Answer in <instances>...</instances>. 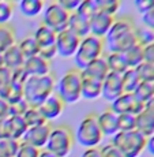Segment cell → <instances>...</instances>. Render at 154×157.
<instances>
[{"label": "cell", "mask_w": 154, "mask_h": 157, "mask_svg": "<svg viewBox=\"0 0 154 157\" xmlns=\"http://www.w3.org/2000/svg\"><path fill=\"white\" fill-rule=\"evenodd\" d=\"M104 43H107L109 53H126L137 45L135 26L130 18L115 19L112 28L108 32Z\"/></svg>", "instance_id": "1"}, {"label": "cell", "mask_w": 154, "mask_h": 157, "mask_svg": "<svg viewBox=\"0 0 154 157\" xmlns=\"http://www.w3.org/2000/svg\"><path fill=\"white\" fill-rule=\"evenodd\" d=\"M56 82L52 74L42 77H29L23 85V98L30 107H40L49 96L55 93Z\"/></svg>", "instance_id": "2"}, {"label": "cell", "mask_w": 154, "mask_h": 157, "mask_svg": "<svg viewBox=\"0 0 154 157\" xmlns=\"http://www.w3.org/2000/svg\"><path fill=\"white\" fill-rule=\"evenodd\" d=\"M147 138L139 131H119L112 137V144L126 157H139L146 149Z\"/></svg>", "instance_id": "3"}, {"label": "cell", "mask_w": 154, "mask_h": 157, "mask_svg": "<svg viewBox=\"0 0 154 157\" xmlns=\"http://www.w3.org/2000/svg\"><path fill=\"white\" fill-rule=\"evenodd\" d=\"M57 93L56 94L62 98L64 104H75L78 100L82 98L81 96V89H82V75L81 71L77 68L67 71L56 86Z\"/></svg>", "instance_id": "4"}, {"label": "cell", "mask_w": 154, "mask_h": 157, "mask_svg": "<svg viewBox=\"0 0 154 157\" xmlns=\"http://www.w3.org/2000/svg\"><path fill=\"white\" fill-rule=\"evenodd\" d=\"M104 40L89 34L87 37H85L81 40L79 48H78L77 53H75V64H77V70L82 71L90 62L102 57L104 53Z\"/></svg>", "instance_id": "5"}, {"label": "cell", "mask_w": 154, "mask_h": 157, "mask_svg": "<svg viewBox=\"0 0 154 157\" xmlns=\"http://www.w3.org/2000/svg\"><path fill=\"white\" fill-rule=\"evenodd\" d=\"M74 146V135L67 126H57L51 130L45 150L56 157H67Z\"/></svg>", "instance_id": "6"}, {"label": "cell", "mask_w": 154, "mask_h": 157, "mask_svg": "<svg viewBox=\"0 0 154 157\" xmlns=\"http://www.w3.org/2000/svg\"><path fill=\"white\" fill-rule=\"evenodd\" d=\"M102 132L97 123V115L89 113L81 120L77 130V141L79 145L89 147H97L102 141Z\"/></svg>", "instance_id": "7"}, {"label": "cell", "mask_w": 154, "mask_h": 157, "mask_svg": "<svg viewBox=\"0 0 154 157\" xmlns=\"http://www.w3.org/2000/svg\"><path fill=\"white\" fill-rule=\"evenodd\" d=\"M70 15H71L70 13H67L66 10H63L60 7L57 2L49 3L45 7L44 15H42V25H45L47 28L53 30L57 34V33L67 29Z\"/></svg>", "instance_id": "8"}, {"label": "cell", "mask_w": 154, "mask_h": 157, "mask_svg": "<svg viewBox=\"0 0 154 157\" xmlns=\"http://www.w3.org/2000/svg\"><path fill=\"white\" fill-rule=\"evenodd\" d=\"M112 112L116 115L122 113H131L137 116L145 109V105L134 96V93H123L120 97H117L115 101L111 102V108Z\"/></svg>", "instance_id": "9"}, {"label": "cell", "mask_w": 154, "mask_h": 157, "mask_svg": "<svg viewBox=\"0 0 154 157\" xmlns=\"http://www.w3.org/2000/svg\"><path fill=\"white\" fill-rule=\"evenodd\" d=\"M81 40L75 34H72L68 29L56 34V49L57 55L62 57H72L75 56L78 48H79Z\"/></svg>", "instance_id": "10"}, {"label": "cell", "mask_w": 154, "mask_h": 157, "mask_svg": "<svg viewBox=\"0 0 154 157\" xmlns=\"http://www.w3.org/2000/svg\"><path fill=\"white\" fill-rule=\"evenodd\" d=\"M123 83H122V75L115 74V72H108V75L102 81V97L107 101H115L117 97L123 94Z\"/></svg>", "instance_id": "11"}, {"label": "cell", "mask_w": 154, "mask_h": 157, "mask_svg": "<svg viewBox=\"0 0 154 157\" xmlns=\"http://www.w3.org/2000/svg\"><path fill=\"white\" fill-rule=\"evenodd\" d=\"M51 130H52V127H51L48 123L47 124H42V126H37V127L28 128L26 134L23 135V138H22V142L29 144V145H32V146L41 150V147L47 146Z\"/></svg>", "instance_id": "12"}, {"label": "cell", "mask_w": 154, "mask_h": 157, "mask_svg": "<svg viewBox=\"0 0 154 157\" xmlns=\"http://www.w3.org/2000/svg\"><path fill=\"white\" fill-rule=\"evenodd\" d=\"M113 22H115L113 17H109V15L102 14V13H97L89 21L90 34L104 40V38L107 37L108 32H109L111 28H112Z\"/></svg>", "instance_id": "13"}, {"label": "cell", "mask_w": 154, "mask_h": 157, "mask_svg": "<svg viewBox=\"0 0 154 157\" xmlns=\"http://www.w3.org/2000/svg\"><path fill=\"white\" fill-rule=\"evenodd\" d=\"M64 107H66V104L62 101V98H60L56 93H53V94L49 96L38 108H40L42 116H44L48 122V120L57 119V117L63 113Z\"/></svg>", "instance_id": "14"}, {"label": "cell", "mask_w": 154, "mask_h": 157, "mask_svg": "<svg viewBox=\"0 0 154 157\" xmlns=\"http://www.w3.org/2000/svg\"><path fill=\"white\" fill-rule=\"evenodd\" d=\"M23 68L28 72L29 77H42V75L51 74L49 62H47L38 55L30 57V59H26L25 63H23Z\"/></svg>", "instance_id": "15"}, {"label": "cell", "mask_w": 154, "mask_h": 157, "mask_svg": "<svg viewBox=\"0 0 154 157\" xmlns=\"http://www.w3.org/2000/svg\"><path fill=\"white\" fill-rule=\"evenodd\" d=\"M108 66L105 62V57H98V59L90 62L86 67L81 71V75L85 78H93V79L97 81H104V78L108 75Z\"/></svg>", "instance_id": "16"}, {"label": "cell", "mask_w": 154, "mask_h": 157, "mask_svg": "<svg viewBox=\"0 0 154 157\" xmlns=\"http://www.w3.org/2000/svg\"><path fill=\"white\" fill-rule=\"evenodd\" d=\"M97 123L100 126V130H101L102 135L113 137L116 132H119V127H117V115L112 112L111 109H107L100 115H97Z\"/></svg>", "instance_id": "17"}, {"label": "cell", "mask_w": 154, "mask_h": 157, "mask_svg": "<svg viewBox=\"0 0 154 157\" xmlns=\"http://www.w3.org/2000/svg\"><path fill=\"white\" fill-rule=\"evenodd\" d=\"M137 131H139L143 137L149 138L154 135V112L145 108L141 113L137 115Z\"/></svg>", "instance_id": "18"}, {"label": "cell", "mask_w": 154, "mask_h": 157, "mask_svg": "<svg viewBox=\"0 0 154 157\" xmlns=\"http://www.w3.org/2000/svg\"><path fill=\"white\" fill-rule=\"evenodd\" d=\"M67 29L70 30L72 34H75L79 40L87 37L90 34V25H89V21L85 19V18L79 17L78 14L72 13L70 15V19H68V25Z\"/></svg>", "instance_id": "19"}, {"label": "cell", "mask_w": 154, "mask_h": 157, "mask_svg": "<svg viewBox=\"0 0 154 157\" xmlns=\"http://www.w3.org/2000/svg\"><path fill=\"white\" fill-rule=\"evenodd\" d=\"M102 94V82L93 78H85L82 77V89H81V96L86 100H96Z\"/></svg>", "instance_id": "20"}, {"label": "cell", "mask_w": 154, "mask_h": 157, "mask_svg": "<svg viewBox=\"0 0 154 157\" xmlns=\"http://www.w3.org/2000/svg\"><path fill=\"white\" fill-rule=\"evenodd\" d=\"M3 66L7 68H10L11 71L18 70V68L23 67V63H25V57L22 56L18 45L15 44L14 47H11L10 49H7L3 53Z\"/></svg>", "instance_id": "21"}, {"label": "cell", "mask_w": 154, "mask_h": 157, "mask_svg": "<svg viewBox=\"0 0 154 157\" xmlns=\"http://www.w3.org/2000/svg\"><path fill=\"white\" fill-rule=\"evenodd\" d=\"M33 38L37 43L38 48H49L56 45V33L53 30H51L49 28H47L45 25H40L37 28V30L33 34Z\"/></svg>", "instance_id": "22"}, {"label": "cell", "mask_w": 154, "mask_h": 157, "mask_svg": "<svg viewBox=\"0 0 154 157\" xmlns=\"http://www.w3.org/2000/svg\"><path fill=\"white\" fill-rule=\"evenodd\" d=\"M8 130H10V140L21 141L28 131L23 116H8Z\"/></svg>", "instance_id": "23"}, {"label": "cell", "mask_w": 154, "mask_h": 157, "mask_svg": "<svg viewBox=\"0 0 154 157\" xmlns=\"http://www.w3.org/2000/svg\"><path fill=\"white\" fill-rule=\"evenodd\" d=\"M105 62H107L109 72H115V74L122 75L128 70V66H127V62L123 53H109V55L105 57Z\"/></svg>", "instance_id": "24"}, {"label": "cell", "mask_w": 154, "mask_h": 157, "mask_svg": "<svg viewBox=\"0 0 154 157\" xmlns=\"http://www.w3.org/2000/svg\"><path fill=\"white\" fill-rule=\"evenodd\" d=\"M44 2L42 0H22L19 3V10L22 15L25 17H37L38 14H41L44 11Z\"/></svg>", "instance_id": "25"}, {"label": "cell", "mask_w": 154, "mask_h": 157, "mask_svg": "<svg viewBox=\"0 0 154 157\" xmlns=\"http://www.w3.org/2000/svg\"><path fill=\"white\" fill-rule=\"evenodd\" d=\"M0 97L4 98L8 104H15V102L23 100V86L18 85V83L11 82V85L6 87L4 90L0 92Z\"/></svg>", "instance_id": "26"}, {"label": "cell", "mask_w": 154, "mask_h": 157, "mask_svg": "<svg viewBox=\"0 0 154 157\" xmlns=\"http://www.w3.org/2000/svg\"><path fill=\"white\" fill-rule=\"evenodd\" d=\"M23 120H25L28 128L37 127V126H42V124H47L48 123L47 119L42 116L38 107H29V109L23 115Z\"/></svg>", "instance_id": "27"}, {"label": "cell", "mask_w": 154, "mask_h": 157, "mask_svg": "<svg viewBox=\"0 0 154 157\" xmlns=\"http://www.w3.org/2000/svg\"><path fill=\"white\" fill-rule=\"evenodd\" d=\"M124 55V59L127 62L128 68H137L139 64L145 62V55H143V48L141 45H134L131 49H128Z\"/></svg>", "instance_id": "28"}, {"label": "cell", "mask_w": 154, "mask_h": 157, "mask_svg": "<svg viewBox=\"0 0 154 157\" xmlns=\"http://www.w3.org/2000/svg\"><path fill=\"white\" fill-rule=\"evenodd\" d=\"M122 83H123V92L124 93L135 92V89L141 83V79L138 77L135 68H128L124 74H122Z\"/></svg>", "instance_id": "29"}, {"label": "cell", "mask_w": 154, "mask_h": 157, "mask_svg": "<svg viewBox=\"0 0 154 157\" xmlns=\"http://www.w3.org/2000/svg\"><path fill=\"white\" fill-rule=\"evenodd\" d=\"M17 44L15 43V34L14 30L8 25L0 26V55L6 52L7 49H10L11 47Z\"/></svg>", "instance_id": "30"}, {"label": "cell", "mask_w": 154, "mask_h": 157, "mask_svg": "<svg viewBox=\"0 0 154 157\" xmlns=\"http://www.w3.org/2000/svg\"><path fill=\"white\" fill-rule=\"evenodd\" d=\"M17 45H18V48H19L22 56L25 57V60L30 59V57H33V56H37L38 55V51H40V48H38L37 43L34 41L33 36L23 38V40L19 41Z\"/></svg>", "instance_id": "31"}, {"label": "cell", "mask_w": 154, "mask_h": 157, "mask_svg": "<svg viewBox=\"0 0 154 157\" xmlns=\"http://www.w3.org/2000/svg\"><path fill=\"white\" fill-rule=\"evenodd\" d=\"M134 96L139 100L143 105H146L152 98L154 97V89H153V83H147V82H141L138 87L135 89Z\"/></svg>", "instance_id": "32"}, {"label": "cell", "mask_w": 154, "mask_h": 157, "mask_svg": "<svg viewBox=\"0 0 154 157\" xmlns=\"http://www.w3.org/2000/svg\"><path fill=\"white\" fill-rule=\"evenodd\" d=\"M97 13H98V10H97V6H96L94 0H81L79 7L75 11V14H78L79 17H82L87 21L92 19Z\"/></svg>", "instance_id": "33"}, {"label": "cell", "mask_w": 154, "mask_h": 157, "mask_svg": "<svg viewBox=\"0 0 154 157\" xmlns=\"http://www.w3.org/2000/svg\"><path fill=\"white\" fill-rule=\"evenodd\" d=\"M135 37H137V44L145 48L154 43V30L146 28V26L135 28Z\"/></svg>", "instance_id": "34"}, {"label": "cell", "mask_w": 154, "mask_h": 157, "mask_svg": "<svg viewBox=\"0 0 154 157\" xmlns=\"http://www.w3.org/2000/svg\"><path fill=\"white\" fill-rule=\"evenodd\" d=\"M94 2H96V6H97L98 13L107 14L113 18H115V14H116L120 8L119 0H94Z\"/></svg>", "instance_id": "35"}, {"label": "cell", "mask_w": 154, "mask_h": 157, "mask_svg": "<svg viewBox=\"0 0 154 157\" xmlns=\"http://www.w3.org/2000/svg\"><path fill=\"white\" fill-rule=\"evenodd\" d=\"M117 127L119 131H134L137 128V116L131 113L117 115Z\"/></svg>", "instance_id": "36"}, {"label": "cell", "mask_w": 154, "mask_h": 157, "mask_svg": "<svg viewBox=\"0 0 154 157\" xmlns=\"http://www.w3.org/2000/svg\"><path fill=\"white\" fill-rule=\"evenodd\" d=\"M135 71H137L141 82L154 83V64L143 62L142 64H139L137 68H135Z\"/></svg>", "instance_id": "37"}, {"label": "cell", "mask_w": 154, "mask_h": 157, "mask_svg": "<svg viewBox=\"0 0 154 157\" xmlns=\"http://www.w3.org/2000/svg\"><path fill=\"white\" fill-rule=\"evenodd\" d=\"M19 141L6 140L0 141V157H15L19 149Z\"/></svg>", "instance_id": "38"}, {"label": "cell", "mask_w": 154, "mask_h": 157, "mask_svg": "<svg viewBox=\"0 0 154 157\" xmlns=\"http://www.w3.org/2000/svg\"><path fill=\"white\" fill-rule=\"evenodd\" d=\"M14 17V4L7 0H0V26L7 25Z\"/></svg>", "instance_id": "39"}, {"label": "cell", "mask_w": 154, "mask_h": 157, "mask_svg": "<svg viewBox=\"0 0 154 157\" xmlns=\"http://www.w3.org/2000/svg\"><path fill=\"white\" fill-rule=\"evenodd\" d=\"M40 156V149L32 146L29 144L21 142L19 149H18V153L15 157H38Z\"/></svg>", "instance_id": "40"}, {"label": "cell", "mask_w": 154, "mask_h": 157, "mask_svg": "<svg viewBox=\"0 0 154 157\" xmlns=\"http://www.w3.org/2000/svg\"><path fill=\"white\" fill-rule=\"evenodd\" d=\"M30 105L28 104V101L23 98V100L15 102V104L10 105V111H8V116H23L25 112L29 109Z\"/></svg>", "instance_id": "41"}, {"label": "cell", "mask_w": 154, "mask_h": 157, "mask_svg": "<svg viewBox=\"0 0 154 157\" xmlns=\"http://www.w3.org/2000/svg\"><path fill=\"white\" fill-rule=\"evenodd\" d=\"M11 81H13V71L4 66L0 67V92L10 86Z\"/></svg>", "instance_id": "42"}, {"label": "cell", "mask_w": 154, "mask_h": 157, "mask_svg": "<svg viewBox=\"0 0 154 157\" xmlns=\"http://www.w3.org/2000/svg\"><path fill=\"white\" fill-rule=\"evenodd\" d=\"M101 156L102 157H126L116 146H113L112 144L104 145V146L101 147Z\"/></svg>", "instance_id": "43"}, {"label": "cell", "mask_w": 154, "mask_h": 157, "mask_svg": "<svg viewBox=\"0 0 154 157\" xmlns=\"http://www.w3.org/2000/svg\"><path fill=\"white\" fill-rule=\"evenodd\" d=\"M28 78H29L28 72L25 71V68L23 67H21V68H18V70L13 71V81H11V82L23 86L26 83V81H28Z\"/></svg>", "instance_id": "44"}, {"label": "cell", "mask_w": 154, "mask_h": 157, "mask_svg": "<svg viewBox=\"0 0 154 157\" xmlns=\"http://www.w3.org/2000/svg\"><path fill=\"white\" fill-rule=\"evenodd\" d=\"M59 6L63 8V10H66L67 13H75L77 11V8L79 7L81 4V0H59Z\"/></svg>", "instance_id": "45"}, {"label": "cell", "mask_w": 154, "mask_h": 157, "mask_svg": "<svg viewBox=\"0 0 154 157\" xmlns=\"http://www.w3.org/2000/svg\"><path fill=\"white\" fill-rule=\"evenodd\" d=\"M134 4H135V7H137V10L143 15L154 7V0H137Z\"/></svg>", "instance_id": "46"}, {"label": "cell", "mask_w": 154, "mask_h": 157, "mask_svg": "<svg viewBox=\"0 0 154 157\" xmlns=\"http://www.w3.org/2000/svg\"><path fill=\"white\" fill-rule=\"evenodd\" d=\"M57 55V49H56V45L49 48H42V49L38 51V56H41L42 59H45L47 62H51Z\"/></svg>", "instance_id": "47"}, {"label": "cell", "mask_w": 154, "mask_h": 157, "mask_svg": "<svg viewBox=\"0 0 154 157\" xmlns=\"http://www.w3.org/2000/svg\"><path fill=\"white\" fill-rule=\"evenodd\" d=\"M10 140V130H8V117L0 119V141Z\"/></svg>", "instance_id": "48"}, {"label": "cell", "mask_w": 154, "mask_h": 157, "mask_svg": "<svg viewBox=\"0 0 154 157\" xmlns=\"http://www.w3.org/2000/svg\"><path fill=\"white\" fill-rule=\"evenodd\" d=\"M142 21H143V26L154 30V7L146 14L142 15Z\"/></svg>", "instance_id": "49"}, {"label": "cell", "mask_w": 154, "mask_h": 157, "mask_svg": "<svg viewBox=\"0 0 154 157\" xmlns=\"http://www.w3.org/2000/svg\"><path fill=\"white\" fill-rule=\"evenodd\" d=\"M143 55H145V62L154 64V43L143 48Z\"/></svg>", "instance_id": "50"}, {"label": "cell", "mask_w": 154, "mask_h": 157, "mask_svg": "<svg viewBox=\"0 0 154 157\" xmlns=\"http://www.w3.org/2000/svg\"><path fill=\"white\" fill-rule=\"evenodd\" d=\"M81 157H102L101 156V149L100 147H89L85 149Z\"/></svg>", "instance_id": "51"}, {"label": "cell", "mask_w": 154, "mask_h": 157, "mask_svg": "<svg viewBox=\"0 0 154 157\" xmlns=\"http://www.w3.org/2000/svg\"><path fill=\"white\" fill-rule=\"evenodd\" d=\"M8 111H10V104L0 97V119L8 117Z\"/></svg>", "instance_id": "52"}, {"label": "cell", "mask_w": 154, "mask_h": 157, "mask_svg": "<svg viewBox=\"0 0 154 157\" xmlns=\"http://www.w3.org/2000/svg\"><path fill=\"white\" fill-rule=\"evenodd\" d=\"M146 149L147 152L150 153L152 156H154V135L147 138V142H146Z\"/></svg>", "instance_id": "53"}, {"label": "cell", "mask_w": 154, "mask_h": 157, "mask_svg": "<svg viewBox=\"0 0 154 157\" xmlns=\"http://www.w3.org/2000/svg\"><path fill=\"white\" fill-rule=\"evenodd\" d=\"M38 157H56L55 155H52V153H49L48 150H40V156Z\"/></svg>", "instance_id": "54"}, {"label": "cell", "mask_w": 154, "mask_h": 157, "mask_svg": "<svg viewBox=\"0 0 154 157\" xmlns=\"http://www.w3.org/2000/svg\"><path fill=\"white\" fill-rule=\"evenodd\" d=\"M145 108H147L149 111H152V112H154V97H153L149 102H147L146 105H145Z\"/></svg>", "instance_id": "55"}, {"label": "cell", "mask_w": 154, "mask_h": 157, "mask_svg": "<svg viewBox=\"0 0 154 157\" xmlns=\"http://www.w3.org/2000/svg\"><path fill=\"white\" fill-rule=\"evenodd\" d=\"M0 67H3V56L0 55Z\"/></svg>", "instance_id": "56"}, {"label": "cell", "mask_w": 154, "mask_h": 157, "mask_svg": "<svg viewBox=\"0 0 154 157\" xmlns=\"http://www.w3.org/2000/svg\"><path fill=\"white\" fill-rule=\"evenodd\" d=\"M153 89H154V83H153Z\"/></svg>", "instance_id": "57"}]
</instances>
